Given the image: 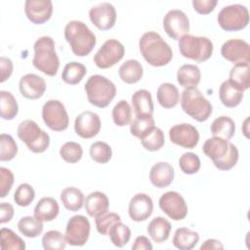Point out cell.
<instances>
[{
	"instance_id": "1",
	"label": "cell",
	"mask_w": 250,
	"mask_h": 250,
	"mask_svg": "<svg viewBox=\"0 0 250 250\" xmlns=\"http://www.w3.org/2000/svg\"><path fill=\"white\" fill-rule=\"evenodd\" d=\"M139 49L146 62L152 66H164L173 58L171 47L155 31H147L141 36Z\"/></svg>"
},
{
	"instance_id": "2",
	"label": "cell",
	"mask_w": 250,
	"mask_h": 250,
	"mask_svg": "<svg viewBox=\"0 0 250 250\" xmlns=\"http://www.w3.org/2000/svg\"><path fill=\"white\" fill-rule=\"evenodd\" d=\"M202 151L213 161L215 167L222 171L230 170L238 161L237 147L228 140L219 137L207 139L203 144Z\"/></svg>"
},
{
	"instance_id": "3",
	"label": "cell",
	"mask_w": 250,
	"mask_h": 250,
	"mask_svg": "<svg viewBox=\"0 0 250 250\" xmlns=\"http://www.w3.org/2000/svg\"><path fill=\"white\" fill-rule=\"evenodd\" d=\"M64 38L72 53L77 57H85L94 49L97 39L92 30L81 21H70L64 27Z\"/></svg>"
},
{
	"instance_id": "4",
	"label": "cell",
	"mask_w": 250,
	"mask_h": 250,
	"mask_svg": "<svg viewBox=\"0 0 250 250\" xmlns=\"http://www.w3.org/2000/svg\"><path fill=\"white\" fill-rule=\"evenodd\" d=\"M32 64L46 75L55 76L60 67V59L55 48V41L51 36L39 37L34 45Z\"/></svg>"
},
{
	"instance_id": "5",
	"label": "cell",
	"mask_w": 250,
	"mask_h": 250,
	"mask_svg": "<svg viewBox=\"0 0 250 250\" xmlns=\"http://www.w3.org/2000/svg\"><path fill=\"white\" fill-rule=\"evenodd\" d=\"M88 102L99 108L109 105L116 95V87L112 81L101 74L91 75L84 85Z\"/></svg>"
},
{
	"instance_id": "6",
	"label": "cell",
	"mask_w": 250,
	"mask_h": 250,
	"mask_svg": "<svg viewBox=\"0 0 250 250\" xmlns=\"http://www.w3.org/2000/svg\"><path fill=\"white\" fill-rule=\"evenodd\" d=\"M181 106L185 113L198 122L206 121L213 112L211 103L197 88L185 89L182 92Z\"/></svg>"
},
{
	"instance_id": "7",
	"label": "cell",
	"mask_w": 250,
	"mask_h": 250,
	"mask_svg": "<svg viewBox=\"0 0 250 250\" xmlns=\"http://www.w3.org/2000/svg\"><path fill=\"white\" fill-rule=\"evenodd\" d=\"M19 139L23 142L27 148L34 153H42L47 150L50 146V136L43 131L39 125L31 120L25 119L21 121L17 129Z\"/></svg>"
},
{
	"instance_id": "8",
	"label": "cell",
	"mask_w": 250,
	"mask_h": 250,
	"mask_svg": "<svg viewBox=\"0 0 250 250\" xmlns=\"http://www.w3.org/2000/svg\"><path fill=\"white\" fill-rule=\"evenodd\" d=\"M179 50L184 58L196 62H203L211 58L213 54L212 41L204 36L187 34L179 40Z\"/></svg>"
},
{
	"instance_id": "9",
	"label": "cell",
	"mask_w": 250,
	"mask_h": 250,
	"mask_svg": "<svg viewBox=\"0 0 250 250\" xmlns=\"http://www.w3.org/2000/svg\"><path fill=\"white\" fill-rule=\"evenodd\" d=\"M217 21L226 31H239L249 23V11L241 4L228 5L221 9Z\"/></svg>"
},
{
	"instance_id": "10",
	"label": "cell",
	"mask_w": 250,
	"mask_h": 250,
	"mask_svg": "<svg viewBox=\"0 0 250 250\" xmlns=\"http://www.w3.org/2000/svg\"><path fill=\"white\" fill-rule=\"evenodd\" d=\"M42 118L47 127L56 132L67 129L69 117L65 106L59 100H49L42 107Z\"/></svg>"
},
{
	"instance_id": "11",
	"label": "cell",
	"mask_w": 250,
	"mask_h": 250,
	"mask_svg": "<svg viewBox=\"0 0 250 250\" xmlns=\"http://www.w3.org/2000/svg\"><path fill=\"white\" fill-rule=\"evenodd\" d=\"M124 55V45L116 39H108L95 54L94 62L99 68L106 69L120 62Z\"/></svg>"
},
{
	"instance_id": "12",
	"label": "cell",
	"mask_w": 250,
	"mask_h": 250,
	"mask_svg": "<svg viewBox=\"0 0 250 250\" xmlns=\"http://www.w3.org/2000/svg\"><path fill=\"white\" fill-rule=\"evenodd\" d=\"M91 225L83 215L72 216L65 227V239L71 246H83L89 239Z\"/></svg>"
},
{
	"instance_id": "13",
	"label": "cell",
	"mask_w": 250,
	"mask_h": 250,
	"mask_svg": "<svg viewBox=\"0 0 250 250\" xmlns=\"http://www.w3.org/2000/svg\"><path fill=\"white\" fill-rule=\"evenodd\" d=\"M163 28L170 38L180 40L189 31V20L182 10L173 9L164 16Z\"/></svg>"
},
{
	"instance_id": "14",
	"label": "cell",
	"mask_w": 250,
	"mask_h": 250,
	"mask_svg": "<svg viewBox=\"0 0 250 250\" xmlns=\"http://www.w3.org/2000/svg\"><path fill=\"white\" fill-rule=\"evenodd\" d=\"M158 204L162 212L174 221H181L188 215L186 200L177 191L170 190L163 193L159 198Z\"/></svg>"
},
{
	"instance_id": "15",
	"label": "cell",
	"mask_w": 250,
	"mask_h": 250,
	"mask_svg": "<svg viewBox=\"0 0 250 250\" xmlns=\"http://www.w3.org/2000/svg\"><path fill=\"white\" fill-rule=\"evenodd\" d=\"M170 141L185 148H193L199 142L198 130L189 123L174 125L169 130Z\"/></svg>"
},
{
	"instance_id": "16",
	"label": "cell",
	"mask_w": 250,
	"mask_h": 250,
	"mask_svg": "<svg viewBox=\"0 0 250 250\" xmlns=\"http://www.w3.org/2000/svg\"><path fill=\"white\" fill-rule=\"evenodd\" d=\"M89 18L98 29L108 30L115 24L116 11L112 4L103 2L93 6L89 10Z\"/></svg>"
},
{
	"instance_id": "17",
	"label": "cell",
	"mask_w": 250,
	"mask_h": 250,
	"mask_svg": "<svg viewBox=\"0 0 250 250\" xmlns=\"http://www.w3.org/2000/svg\"><path fill=\"white\" fill-rule=\"evenodd\" d=\"M100 116L90 110L78 114L74 120L75 133L83 139H91L97 136L101 130Z\"/></svg>"
},
{
	"instance_id": "18",
	"label": "cell",
	"mask_w": 250,
	"mask_h": 250,
	"mask_svg": "<svg viewBox=\"0 0 250 250\" xmlns=\"http://www.w3.org/2000/svg\"><path fill=\"white\" fill-rule=\"evenodd\" d=\"M221 55L224 59L233 63L249 62L250 47L249 44L242 39H229L222 45Z\"/></svg>"
},
{
	"instance_id": "19",
	"label": "cell",
	"mask_w": 250,
	"mask_h": 250,
	"mask_svg": "<svg viewBox=\"0 0 250 250\" xmlns=\"http://www.w3.org/2000/svg\"><path fill=\"white\" fill-rule=\"evenodd\" d=\"M24 13L32 23L42 24L50 20L53 14V3L51 0H26Z\"/></svg>"
},
{
	"instance_id": "20",
	"label": "cell",
	"mask_w": 250,
	"mask_h": 250,
	"mask_svg": "<svg viewBox=\"0 0 250 250\" xmlns=\"http://www.w3.org/2000/svg\"><path fill=\"white\" fill-rule=\"evenodd\" d=\"M153 211V202L150 196L140 192L135 194L128 206L129 217L135 222H143L148 219Z\"/></svg>"
},
{
	"instance_id": "21",
	"label": "cell",
	"mask_w": 250,
	"mask_h": 250,
	"mask_svg": "<svg viewBox=\"0 0 250 250\" xmlns=\"http://www.w3.org/2000/svg\"><path fill=\"white\" fill-rule=\"evenodd\" d=\"M19 88L22 97L28 100H37L44 95L46 82L37 74L26 73L20 79Z\"/></svg>"
},
{
	"instance_id": "22",
	"label": "cell",
	"mask_w": 250,
	"mask_h": 250,
	"mask_svg": "<svg viewBox=\"0 0 250 250\" xmlns=\"http://www.w3.org/2000/svg\"><path fill=\"white\" fill-rule=\"evenodd\" d=\"M174 177L175 170L173 166L164 161L155 163L149 171V181L158 188H163L170 186L174 180Z\"/></svg>"
},
{
	"instance_id": "23",
	"label": "cell",
	"mask_w": 250,
	"mask_h": 250,
	"mask_svg": "<svg viewBox=\"0 0 250 250\" xmlns=\"http://www.w3.org/2000/svg\"><path fill=\"white\" fill-rule=\"evenodd\" d=\"M84 207L90 217L97 218L108 211L109 200L105 193L102 191H93L86 196Z\"/></svg>"
},
{
	"instance_id": "24",
	"label": "cell",
	"mask_w": 250,
	"mask_h": 250,
	"mask_svg": "<svg viewBox=\"0 0 250 250\" xmlns=\"http://www.w3.org/2000/svg\"><path fill=\"white\" fill-rule=\"evenodd\" d=\"M60 212L59 203L53 197H42L33 210L34 217L41 222H51L57 218Z\"/></svg>"
},
{
	"instance_id": "25",
	"label": "cell",
	"mask_w": 250,
	"mask_h": 250,
	"mask_svg": "<svg viewBox=\"0 0 250 250\" xmlns=\"http://www.w3.org/2000/svg\"><path fill=\"white\" fill-rule=\"evenodd\" d=\"M201 80V71L195 64H183L177 71V81L185 89L196 88Z\"/></svg>"
},
{
	"instance_id": "26",
	"label": "cell",
	"mask_w": 250,
	"mask_h": 250,
	"mask_svg": "<svg viewBox=\"0 0 250 250\" xmlns=\"http://www.w3.org/2000/svg\"><path fill=\"white\" fill-rule=\"evenodd\" d=\"M243 91L233 85L229 80L222 82L219 88V98L221 103L227 107L237 106L243 99Z\"/></svg>"
},
{
	"instance_id": "27",
	"label": "cell",
	"mask_w": 250,
	"mask_h": 250,
	"mask_svg": "<svg viewBox=\"0 0 250 250\" xmlns=\"http://www.w3.org/2000/svg\"><path fill=\"white\" fill-rule=\"evenodd\" d=\"M171 224L164 217L158 216L153 218L146 228V231L152 241L156 243H162L166 241L171 232Z\"/></svg>"
},
{
	"instance_id": "28",
	"label": "cell",
	"mask_w": 250,
	"mask_h": 250,
	"mask_svg": "<svg viewBox=\"0 0 250 250\" xmlns=\"http://www.w3.org/2000/svg\"><path fill=\"white\" fill-rule=\"evenodd\" d=\"M120 79L127 84H135L139 82L144 74V68L137 60L125 61L118 69Z\"/></svg>"
},
{
	"instance_id": "29",
	"label": "cell",
	"mask_w": 250,
	"mask_h": 250,
	"mask_svg": "<svg viewBox=\"0 0 250 250\" xmlns=\"http://www.w3.org/2000/svg\"><path fill=\"white\" fill-rule=\"evenodd\" d=\"M157 102L164 108L175 107L180 101V93L178 88L172 83H162L156 92Z\"/></svg>"
},
{
	"instance_id": "30",
	"label": "cell",
	"mask_w": 250,
	"mask_h": 250,
	"mask_svg": "<svg viewBox=\"0 0 250 250\" xmlns=\"http://www.w3.org/2000/svg\"><path fill=\"white\" fill-rule=\"evenodd\" d=\"M60 197L64 208L71 212L80 210L83 207L85 201L83 192L75 187H67L63 188Z\"/></svg>"
},
{
	"instance_id": "31",
	"label": "cell",
	"mask_w": 250,
	"mask_h": 250,
	"mask_svg": "<svg viewBox=\"0 0 250 250\" xmlns=\"http://www.w3.org/2000/svg\"><path fill=\"white\" fill-rule=\"evenodd\" d=\"M131 102L133 104L136 115L139 114H151L154 110L152 97L149 91L146 89H140L136 91L132 97Z\"/></svg>"
},
{
	"instance_id": "32",
	"label": "cell",
	"mask_w": 250,
	"mask_h": 250,
	"mask_svg": "<svg viewBox=\"0 0 250 250\" xmlns=\"http://www.w3.org/2000/svg\"><path fill=\"white\" fill-rule=\"evenodd\" d=\"M199 240V234L188 228H179L173 236V245L180 250H191Z\"/></svg>"
},
{
	"instance_id": "33",
	"label": "cell",
	"mask_w": 250,
	"mask_h": 250,
	"mask_svg": "<svg viewBox=\"0 0 250 250\" xmlns=\"http://www.w3.org/2000/svg\"><path fill=\"white\" fill-rule=\"evenodd\" d=\"M210 130L213 137H219L229 141L235 133V124L230 117L223 115L213 120Z\"/></svg>"
},
{
	"instance_id": "34",
	"label": "cell",
	"mask_w": 250,
	"mask_h": 250,
	"mask_svg": "<svg viewBox=\"0 0 250 250\" xmlns=\"http://www.w3.org/2000/svg\"><path fill=\"white\" fill-rule=\"evenodd\" d=\"M229 77V80L243 92L248 90L250 87L249 62L234 63L230 68Z\"/></svg>"
},
{
	"instance_id": "35",
	"label": "cell",
	"mask_w": 250,
	"mask_h": 250,
	"mask_svg": "<svg viewBox=\"0 0 250 250\" xmlns=\"http://www.w3.org/2000/svg\"><path fill=\"white\" fill-rule=\"evenodd\" d=\"M155 127V121L151 114L136 115L130 124L131 134L140 140Z\"/></svg>"
},
{
	"instance_id": "36",
	"label": "cell",
	"mask_w": 250,
	"mask_h": 250,
	"mask_svg": "<svg viewBox=\"0 0 250 250\" xmlns=\"http://www.w3.org/2000/svg\"><path fill=\"white\" fill-rule=\"evenodd\" d=\"M87 68L86 66L78 62H67L62 70V79L63 82L69 85L78 84L86 75Z\"/></svg>"
},
{
	"instance_id": "37",
	"label": "cell",
	"mask_w": 250,
	"mask_h": 250,
	"mask_svg": "<svg viewBox=\"0 0 250 250\" xmlns=\"http://www.w3.org/2000/svg\"><path fill=\"white\" fill-rule=\"evenodd\" d=\"M43 222L35 218L34 216H24L18 222L19 231L28 238H34L39 236L43 231Z\"/></svg>"
},
{
	"instance_id": "38",
	"label": "cell",
	"mask_w": 250,
	"mask_h": 250,
	"mask_svg": "<svg viewBox=\"0 0 250 250\" xmlns=\"http://www.w3.org/2000/svg\"><path fill=\"white\" fill-rule=\"evenodd\" d=\"M19 112V105L14 95L9 91H0V114L5 120L14 119Z\"/></svg>"
},
{
	"instance_id": "39",
	"label": "cell",
	"mask_w": 250,
	"mask_h": 250,
	"mask_svg": "<svg viewBox=\"0 0 250 250\" xmlns=\"http://www.w3.org/2000/svg\"><path fill=\"white\" fill-rule=\"evenodd\" d=\"M1 250H24V241L11 229L2 228L0 230Z\"/></svg>"
},
{
	"instance_id": "40",
	"label": "cell",
	"mask_w": 250,
	"mask_h": 250,
	"mask_svg": "<svg viewBox=\"0 0 250 250\" xmlns=\"http://www.w3.org/2000/svg\"><path fill=\"white\" fill-rule=\"evenodd\" d=\"M108 235L112 244L120 248L129 242L131 238V229L128 226L119 221L111 227Z\"/></svg>"
},
{
	"instance_id": "41",
	"label": "cell",
	"mask_w": 250,
	"mask_h": 250,
	"mask_svg": "<svg viewBox=\"0 0 250 250\" xmlns=\"http://www.w3.org/2000/svg\"><path fill=\"white\" fill-rule=\"evenodd\" d=\"M112 120L116 126L123 127L128 125L132 119V108L125 100L119 101L113 107L111 112Z\"/></svg>"
},
{
	"instance_id": "42",
	"label": "cell",
	"mask_w": 250,
	"mask_h": 250,
	"mask_svg": "<svg viewBox=\"0 0 250 250\" xmlns=\"http://www.w3.org/2000/svg\"><path fill=\"white\" fill-rule=\"evenodd\" d=\"M164 133L158 127H154L150 132H148L145 137L141 139L142 146L148 151L159 150L164 146Z\"/></svg>"
},
{
	"instance_id": "43",
	"label": "cell",
	"mask_w": 250,
	"mask_h": 250,
	"mask_svg": "<svg viewBox=\"0 0 250 250\" xmlns=\"http://www.w3.org/2000/svg\"><path fill=\"white\" fill-rule=\"evenodd\" d=\"M66 244L65 236L59 230H49L42 236V246L45 250H62Z\"/></svg>"
},
{
	"instance_id": "44",
	"label": "cell",
	"mask_w": 250,
	"mask_h": 250,
	"mask_svg": "<svg viewBox=\"0 0 250 250\" xmlns=\"http://www.w3.org/2000/svg\"><path fill=\"white\" fill-rule=\"evenodd\" d=\"M91 158L100 164L107 163L112 156V149L110 146L104 142H95L90 146Z\"/></svg>"
},
{
	"instance_id": "45",
	"label": "cell",
	"mask_w": 250,
	"mask_h": 250,
	"mask_svg": "<svg viewBox=\"0 0 250 250\" xmlns=\"http://www.w3.org/2000/svg\"><path fill=\"white\" fill-rule=\"evenodd\" d=\"M61 157L67 163H77L83 155V148L80 144L66 142L60 148Z\"/></svg>"
},
{
	"instance_id": "46",
	"label": "cell",
	"mask_w": 250,
	"mask_h": 250,
	"mask_svg": "<svg viewBox=\"0 0 250 250\" xmlns=\"http://www.w3.org/2000/svg\"><path fill=\"white\" fill-rule=\"evenodd\" d=\"M18 153V146L14 138L9 134L0 135V160L10 161Z\"/></svg>"
},
{
	"instance_id": "47",
	"label": "cell",
	"mask_w": 250,
	"mask_h": 250,
	"mask_svg": "<svg viewBox=\"0 0 250 250\" xmlns=\"http://www.w3.org/2000/svg\"><path fill=\"white\" fill-rule=\"evenodd\" d=\"M35 198V191L33 188L26 183L21 184L15 193H14V201L17 205L21 207H26L32 203Z\"/></svg>"
},
{
	"instance_id": "48",
	"label": "cell",
	"mask_w": 250,
	"mask_h": 250,
	"mask_svg": "<svg viewBox=\"0 0 250 250\" xmlns=\"http://www.w3.org/2000/svg\"><path fill=\"white\" fill-rule=\"evenodd\" d=\"M119 221H121V218L117 213L105 212L100 215L99 217L95 218L96 229L99 233L103 235H108V232L111 227Z\"/></svg>"
},
{
	"instance_id": "49",
	"label": "cell",
	"mask_w": 250,
	"mask_h": 250,
	"mask_svg": "<svg viewBox=\"0 0 250 250\" xmlns=\"http://www.w3.org/2000/svg\"><path fill=\"white\" fill-rule=\"evenodd\" d=\"M179 166L183 173L188 175L195 174L200 169V159L193 152H185L180 156Z\"/></svg>"
},
{
	"instance_id": "50",
	"label": "cell",
	"mask_w": 250,
	"mask_h": 250,
	"mask_svg": "<svg viewBox=\"0 0 250 250\" xmlns=\"http://www.w3.org/2000/svg\"><path fill=\"white\" fill-rule=\"evenodd\" d=\"M14 184V174L6 167H0V197L4 198L10 192Z\"/></svg>"
},
{
	"instance_id": "51",
	"label": "cell",
	"mask_w": 250,
	"mask_h": 250,
	"mask_svg": "<svg viewBox=\"0 0 250 250\" xmlns=\"http://www.w3.org/2000/svg\"><path fill=\"white\" fill-rule=\"evenodd\" d=\"M217 3V0H193L192 7L196 13L200 15H208L215 9Z\"/></svg>"
},
{
	"instance_id": "52",
	"label": "cell",
	"mask_w": 250,
	"mask_h": 250,
	"mask_svg": "<svg viewBox=\"0 0 250 250\" xmlns=\"http://www.w3.org/2000/svg\"><path fill=\"white\" fill-rule=\"evenodd\" d=\"M0 70H1V79L0 82L3 83L10 78L13 73V62L6 57L0 58Z\"/></svg>"
},
{
	"instance_id": "53",
	"label": "cell",
	"mask_w": 250,
	"mask_h": 250,
	"mask_svg": "<svg viewBox=\"0 0 250 250\" xmlns=\"http://www.w3.org/2000/svg\"><path fill=\"white\" fill-rule=\"evenodd\" d=\"M14 207L8 202H2L0 204V223L5 224L10 222L14 217Z\"/></svg>"
},
{
	"instance_id": "54",
	"label": "cell",
	"mask_w": 250,
	"mask_h": 250,
	"mask_svg": "<svg viewBox=\"0 0 250 250\" xmlns=\"http://www.w3.org/2000/svg\"><path fill=\"white\" fill-rule=\"evenodd\" d=\"M133 250H151L152 244L150 240L145 235H139L136 237L134 244L132 245Z\"/></svg>"
},
{
	"instance_id": "55",
	"label": "cell",
	"mask_w": 250,
	"mask_h": 250,
	"mask_svg": "<svg viewBox=\"0 0 250 250\" xmlns=\"http://www.w3.org/2000/svg\"><path fill=\"white\" fill-rule=\"evenodd\" d=\"M210 249H224V245L220 240L209 238L201 244L200 250H210Z\"/></svg>"
},
{
	"instance_id": "56",
	"label": "cell",
	"mask_w": 250,
	"mask_h": 250,
	"mask_svg": "<svg viewBox=\"0 0 250 250\" xmlns=\"http://www.w3.org/2000/svg\"><path fill=\"white\" fill-rule=\"evenodd\" d=\"M248 120H249V119H248V118H246V119H245V121H244V124H243V126H244L245 128H247V126H248V125H247V122H248ZM243 133H244V135H245V136L248 138V131H247V130H244V131H243Z\"/></svg>"
}]
</instances>
